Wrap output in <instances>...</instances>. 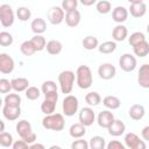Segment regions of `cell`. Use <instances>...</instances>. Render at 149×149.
Returning <instances> with one entry per match:
<instances>
[{
	"label": "cell",
	"mask_w": 149,
	"mask_h": 149,
	"mask_svg": "<svg viewBox=\"0 0 149 149\" xmlns=\"http://www.w3.org/2000/svg\"><path fill=\"white\" fill-rule=\"evenodd\" d=\"M80 20H81V15L78 9L66 12V14H65V23L68 27H71V28L77 27L80 23Z\"/></svg>",
	"instance_id": "18"
},
{
	"label": "cell",
	"mask_w": 149,
	"mask_h": 149,
	"mask_svg": "<svg viewBox=\"0 0 149 149\" xmlns=\"http://www.w3.org/2000/svg\"><path fill=\"white\" fill-rule=\"evenodd\" d=\"M29 148H31V149H36V148L44 149V146H43V144H40V143H31V144L29 146Z\"/></svg>",
	"instance_id": "50"
},
{
	"label": "cell",
	"mask_w": 149,
	"mask_h": 149,
	"mask_svg": "<svg viewBox=\"0 0 149 149\" xmlns=\"http://www.w3.org/2000/svg\"><path fill=\"white\" fill-rule=\"evenodd\" d=\"M95 9H97V12H98L99 14L105 15V14H108V13L112 10V5H111V2L107 1V0H100V1L97 2Z\"/></svg>",
	"instance_id": "36"
},
{
	"label": "cell",
	"mask_w": 149,
	"mask_h": 149,
	"mask_svg": "<svg viewBox=\"0 0 149 149\" xmlns=\"http://www.w3.org/2000/svg\"><path fill=\"white\" fill-rule=\"evenodd\" d=\"M98 50L100 54H105V55L112 54L116 50V43L115 41H105L101 44H99Z\"/></svg>",
	"instance_id": "30"
},
{
	"label": "cell",
	"mask_w": 149,
	"mask_h": 149,
	"mask_svg": "<svg viewBox=\"0 0 149 149\" xmlns=\"http://www.w3.org/2000/svg\"><path fill=\"white\" fill-rule=\"evenodd\" d=\"M2 115L5 119L9 120V121H14L17 120L19 116L21 115V107H14V106H8V105H3L2 107Z\"/></svg>",
	"instance_id": "16"
},
{
	"label": "cell",
	"mask_w": 149,
	"mask_h": 149,
	"mask_svg": "<svg viewBox=\"0 0 149 149\" xmlns=\"http://www.w3.org/2000/svg\"><path fill=\"white\" fill-rule=\"evenodd\" d=\"M130 15L133 17H142L147 12V5L144 2H137V3H130V7L128 9Z\"/></svg>",
	"instance_id": "22"
},
{
	"label": "cell",
	"mask_w": 149,
	"mask_h": 149,
	"mask_svg": "<svg viewBox=\"0 0 149 149\" xmlns=\"http://www.w3.org/2000/svg\"><path fill=\"white\" fill-rule=\"evenodd\" d=\"M71 148L72 149H88L90 143L86 142L85 140H76L71 143Z\"/></svg>",
	"instance_id": "45"
},
{
	"label": "cell",
	"mask_w": 149,
	"mask_h": 149,
	"mask_svg": "<svg viewBox=\"0 0 149 149\" xmlns=\"http://www.w3.org/2000/svg\"><path fill=\"white\" fill-rule=\"evenodd\" d=\"M14 66H15L14 59L9 55H7L5 52L0 54V72L1 73L7 74V73L13 72Z\"/></svg>",
	"instance_id": "12"
},
{
	"label": "cell",
	"mask_w": 149,
	"mask_h": 149,
	"mask_svg": "<svg viewBox=\"0 0 149 149\" xmlns=\"http://www.w3.org/2000/svg\"><path fill=\"white\" fill-rule=\"evenodd\" d=\"M13 143L14 141H13V136L10 133H6V132L0 133V146L1 147L8 148V147H12Z\"/></svg>",
	"instance_id": "39"
},
{
	"label": "cell",
	"mask_w": 149,
	"mask_h": 149,
	"mask_svg": "<svg viewBox=\"0 0 149 149\" xmlns=\"http://www.w3.org/2000/svg\"><path fill=\"white\" fill-rule=\"evenodd\" d=\"M125 144H122L120 141H118V140H113V141H111L109 143H107L106 144V148L107 149H125Z\"/></svg>",
	"instance_id": "46"
},
{
	"label": "cell",
	"mask_w": 149,
	"mask_h": 149,
	"mask_svg": "<svg viewBox=\"0 0 149 149\" xmlns=\"http://www.w3.org/2000/svg\"><path fill=\"white\" fill-rule=\"evenodd\" d=\"M16 133L19 136L24 140L29 146L36 141V134L33 132L31 125L27 120H20L16 123Z\"/></svg>",
	"instance_id": "3"
},
{
	"label": "cell",
	"mask_w": 149,
	"mask_h": 149,
	"mask_svg": "<svg viewBox=\"0 0 149 149\" xmlns=\"http://www.w3.org/2000/svg\"><path fill=\"white\" fill-rule=\"evenodd\" d=\"M128 114L130 116V119L135 120V121H139L141 120L144 114H146V109H144V106L143 105H140V104H134L133 106H130V108L128 109Z\"/></svg>",
	"instance_id": "21"
},
{
	"label": "cell",
	"mask_w": 149,
	"mask_h": 149,
	"mask_svg": "<svg viewBox=\"0 0 149 149\" xmlns=\"http://www.w3.org/2000/svg\"><path fill=\"white\" fill-rule=\"evenodd\" d=\"M69 134L73 139H80L86 134V126H84L80 122L73 123L69 129Z\"/></svg>",
	"instance_id": "26"
},
{
	"label": "cell",
	"mask_w": 149,
	"mask_h": 149,
	"mask_svg": "<svg viewBox=\"0 0 149 149\" xmlns=\"http://www.w3.org/2000/svg\"><path fill=\"white\" fill-rule=\"evenodd\" d=\"M78 107H79L78 98L72 94H66V97L63 100V105H62L63 114L65 116H72L78 112Z\"/></svg>",
	"instance_id": "5"
},
{
	"label": "cell",
	"mask_w": 149,
	"mask_h": 149,
	"mask_svg": "<svg viewBox=\"0 0 149 149\" xmlns=\"http://www.w3.org/2000/svg\"><path fill=\"white\" fill-rule=\"evenodd\" d=\"M1 132H5V123H3V121H1V129H0V133Z\"/></svg>",
	"instance_id": "52"
},
{
	"label": "cell",
	"mask_w": 149,
	"mask_h": 149,
	"mask_svg": "<svg viewBox=\"0 0 149 149\" xmlns=\"http://www.w3.org/2000/svg\"><path fill=\"white\" fill-rule=\"evenodd\" d=\"M129 3H137V2H143V0H127Z\"/></svg>",
	"instance_id": "51"
},
{
	"label": "cell",
	"mask_w": 149,
	"mask_h": 149,
	"mask_svg": "<svg viewBox=\"0 0 149 149\" xmlns=\"http://www.w3.org/2000/svg\"><path fill=\"white\" fill-rule=\"evenodd\" d=\"M79 1H80V3L84 5V6H92L93 3L97 2V0H79Z\"/></svg>",
	"instance_id": "49"
},
{
	"label": "cell",
	"mask_w": 149,
	"mask_h": 149,
	"mask_svg": "<svg viewBox=\"0 0 149 149\" xmlns=\"http://www.w3.org/2000/svg\"><path fill=\"white\" fill-rule=\"evenodd\" d=\"M128 36V29L126 26L119 23L118 26H115L113 28V31H112V37L115 42H122L126 40V37Z\"/></svg>",
	"instance_id": "20"
},
{
	"label": "cell",
	"mask_w": 149,
	"mask_h": 149,
	"mask_svg": "<svg viewBox=\"0 0 149 149\" xmlns=\"http://www.w3.org/2000/svg\"><path fill=\"white\" fill-rule=\"evenodd\" d=\"M147 31H148V34H149V24L147 26Z\"/></svg>",
	"instance_id": "53"
},
{
	"label": "cell",
	"mask_w": 149,
	"mask_h": 149,
	"mask_svg": "<svg viewBox=\"0 0 149 149\" xmlns=\"http://www.w3.org/2000/svg\"><path fill=\"white\" fill-rule=\"evenodd\" d=\"M13 149H24V148H28L29 147V144L24 141V140H17V141H15L14 143H13Z\"/></svg>",
	"instance_id": "47"
},
{
	"label": "cell",
	"mask_w": 149,
	"mask_h": 149,
	"mask_svg": "<svg viewBox=\"0 0 149 149\" xmlns=\"http://www.w3.org/2000/svg\"><path fill=\"white\" fill-rule=\"evenodd\" d=\"M45 49L50 55H58L63 50V44L58 40H50L49 42H47Z\"/></svg>",
	"instance_id": "27"
},
{
	"label": "cell",
	"mask_w": 149,
	"mask_h": 149,
	"mask_svg": "<svg viewBox=\"0 0 149 149\" xmlns=\"http://www.w3.org/2000/svg\"><path fill=\"white\" fill-rule=\"evenodd\" d=\"M57 100L58 99H56V98H44V100L41 104V111H42V113H44L45 115L47 114H52L55 112Z\"/></svg>",
	"instance_id": "23"
},
{
	"label": "cell",
	"mask_w": 149,
	"mask_h": 149,
	"mask_svg": "<svg viewBox=\"0 0 149 149\" xmlns=\"http://www.w3.org/2000/svg\"><path fill=\"white\" fill-rule=\"evenodd\" d=\"M143 41H146V37H144V34L141 31H135V33L130 34V36L128 37V42L132 47H134V45H136Z\"/></svg>",
	"instance_id": "41"
},
{
	"label": "cell",
	"mask_w": 149,
	"mask_h": 149,
	"mask_svg": "<svg viewBox=\"0 0 149 149\" xmlns=\"http://www.w3.org/2000/svg\"><path fill=\"white\" fill-rule=\"evenodd\" d=\"M10 90H13L12 83L6 78H1L0 79V92L2 94H7V93H9Z\"/></svg>",
	"instance_id": "44"
},
{
	"label": "cell",
	"mask_w": 149,
	"mask_h": 149,
	"mask_svg": "<svg viewBox=\"0 0 149 149\" xmlns=\"http://www.w3.org/2000/svg\"><path fill=\"white\" fill-rule=\"evenodd\" d=\"M141 135H142L143 140H146V141H148V142H149V126H146V127L142 129Z\"/></svg>",
	"instance_id": "48"
},
{
	"label": "cell",
	"mask_w": 149,
	"mask_h": 149,
	"mask_svg": "<svg viewBox=\"0 0 149 149\" xmlns=\"http://www.w3.org/2000/svg\"><path fill=\"white\" fill-rule=\"evenodd\" d=\"M79 122L83 123L84 126L88 127V126H92L94 120H95V114L93 112V109L91 107H83L79 112Z\"/></svg>",
	"instance_id": "10"
},
{
	"label": "cell",
	"mask_w": 149,
	"mask_h": 149,
	"mask_svg": "<svg viewBox=\"0 0 149 149\" xmlns=\"http://www.w3.org/2000/svg\"><path fill=\"white\" fill-rule=\"evenodd\" d=\"M14 42L13 35L8 31H1L0 33V45L1 47H9Z\"/></svg>",
	"instance_id": "42"
},
{
	"label": "cell",
	"mask_w": 149,
	"mask_h": 149,
	"mask_svg": "<svg viewBox=\"0 0 149 149\" xmlns=\"http://www.w3.org/2000/svg\"><path fill=\"white\" fill-rule=\"evenodd\" d=\"M20 51H21L24 56H33V55L36 52V49H35V47L33 45L31 41L29 40V41H24V42L21 43V45H20Z\"/></svg>",
	"instance_id": "37"
},
{
	"label": "cell",
	"mask_w": 149,
	"mask_h": 149,
	"mask_svg": "<svg viewBox=\"0 0 149 149\" xmlns=\"http://www.w3.org/2000/svg\"><path fill=\"white\" fill-rule=\"evenodd\" d=\"M30 28L31 30L36 34V35H42L45 30H47V22L42 17H36L31 21L30 23Z\"/></svg>",
	"instance_id": "24"
},
{
	"label": "cell",
	"mask_w": 149,
	"mask_h": 149,
	"mask_svg": "<svg viewBox=\"0 0 149 149\" xmlns=\"http://www.w3.org/2000/svg\"><path fill=\"white\" fill-rule=\"evenodd\" d=\"M48 20L51 24H61L65 20V10L59 6H54L48 10Z\"/></svg>",
	"instance_id": "7"
},
{
	"label": "cell",
	"mask_w": 149,
	"mask_h": 149,
	"mask_svg": "<svg viewBox=\"0 0 149 149\" xmlns=\"http://www.w3.org/2000/svg\"><path fill=\"white\" fill-rule=\"evenodd\" d=\"M102 104H104V106H105L106 108L113 111V109H118V108L120 107L121 101H120V99H119L118 97H115V95H106V97L102 99Z\"/></svg>",
	"instance_id": "28"
},
{
	"label": "cell",
	"mask_w": 149,
	"mask_h": 149,
	"mask_svg": "<svg viewBox=\"0 0 149 149\" xmlns=\"http://www.w3.org/2000/svg\"><path fill=\"white\" fill-rule=\"evenodd\" d=\"M42 93L44 94V98H56L58 99V93H57V85L52 80H45L42 84L41 87Z\"/></svg>",
	"instance_id": "13"
},
{
	"label": "cell",
	"mask_w": 149,
	"mask_h": 149,
	"mask_svg": "<svg viewBox=\"0 0 149 149\" xmlns=\"http://www.w3.org/2000/svg\"><path fill=\"white\" fill-rule=\"evenodd\" d=\"M81 44H83L84 49H86V50H93V49H95V48L99 47V41H98L97 37L88 35V36H86V37L83 38Z\"/></svg>",
	"instance_id": "32"
},
{
	"label": "cell",
	"mask_w": 149,
	"mask_h": 149,
	"mask_svg": "<svg viewBox=\"0 0 149 149\" xmlns=\"http://www.w3.org/2000/svg\"><path fill=\"white\" fill-rule=\"evenodd\" d=\"M74 77H76L74 72L70 70H64L58 74V83H59L62 93L64 94L71 93L73 88V84H74Z\"/></svg>",
	"instance_id": "4"
},
{
	"label": "cell",
	"mask_w": 149,
	"mask_h": 149,
	"mask_svg": "<svg viewBox=\"0 0 149 149\" xmlns=\"http://www.w3.org/2000/svg\"><path fill=\"white\" fill-rule=\"evenodd\" d=\"M14 20H15V14H14L12 7L7 3H2L0 6V22H1V26L5 27V28L10 27L14 23Z\"/></svg>",
	"instance_id": "6"
},
{
	"label": "cell",
	"mask_w": 149,
	"mask_h": 149,
	"mask_svg": "<svg viewBox=\"0 0 149 149\" xmlns=\"http://www.w3.org/2000/svg\"><path fill=\"white\" fill-rule=\"evenodd\" d=\"M76 80H77V85L79 88L81 90L90 88L93 83L91 69L87 65H79L76 71Z\"/></svg>",
	"instance_id": "2"
},
{
	"label": "cell",
	"mask_w": 149,
	"mask_h": 149,
	"mask_svg": "<svg viewBox=\"0 0 149 149\" xmlns=\"http://www.w3.org/2000/svg\"><path fill=\"white\" fill-rule=\"evenodd\" d=\"M128 14L129 12L127 8H125L123 6H118L112 10V19L116 23H122L128 19Z\"/></svg>",
	"instance_id": "19"
},
{
	"label": "cell",
	"mask_w": 149,
	"mask_h": 149,
	"mask_svg": "<svg viewBox=\"0 0 149 149\" xmlns=\"http://www.w3.org/2000/svg\"><path fill=\"white\" fill-rule=\"evenodd\" d=\"M98 74L104 80H109L116 74V69L111 63H104L98 68Z\"/></svg>",
	"instance_id": "11"
},
{
	"label": "cell",
	"mask_w": 149,
	"mask_h": 149,
	"mask_svg": "<svg viewBox=\"0 0 149 149\" xmlns=\"http://www.w3.org/2000/svg\"><path fill=\"white\" fill-rule=\"evenodd\" d=\"M30 41H31L33 45L35 47L36 51H42V50L45 49V47H47L45 37L42 36V35H36V34H35V36H33V37L30 38Z\"/></svg>",
	"instance_id": "33"
},
{
	"label": "cell",
	"mask_w": 149,
	"mask_h": 149,
	"mask_svg": "<svg viewBox=\"0 0 149 149\" xmlns=\"http://www.w3.org/2000/svg\"><path fill=\"white\" fill-rule=\"evenodd\" d=\"M42 126H43V128L49 129V130L61 132L64 129L65 120H64L63 114H61V113L47 114L42 120Z\"/></svg>",
	"instance_id": "1"
},
{
	"label": "cell",
	"mask_w": 149,
	"mask_h": 149,
	"mask_svg": "<svg viewBox=\"0 0 149 149\" xmlns=\"http://www.w3.org/2000/svg\"><path fill=\"white\" fill-rule=\"evenodd\" d=\"M41 90L36 86H29L26 91H24V94H26V98L29 99V100H36L40 98L41 95Z\"/></svg>",
	"instance_id": "38"
},
{
	"label": "cell",
	"mask_w": 149,
	"mask_h": 149,
	"mask_svg": "<svg viewBox=\"0 0 149 149\" xmlns=\"http://www.w3.org/2000/svg\"><path fill=\"white\" fill-rule=\"evenodd\" d=\"M113 121H114V114H113L111 111H108V109L101 111V112L98 114L97 122H98V125H99L101 128H108Z\"/></svg>",
	"instance_id": "15"
},
{
	"label": "cell",
	"mask_w": 149,
	"mask_h": 149,
	"mask_svg": "<svg viewBox=\"0 0 149 149\" xmlns=\"http://www.w3.org/2000/svg\"><path fill=\"white\" fill-rule=\"evenodd\" d=\"M119 65H120L121 70H123L125 72H132L135 70L137 62H136L135 56H133L130 54H123L119 58Z\"/></svg>",
	"instance_id": "8"
},
{
	"label": "cell",
	"mask_w": 149,
	"mask_h": 149,
	"mask_svg": "<svg viewBox=\"0 0 149 149\" xmlns=\"http://www.w3.org/2000/svg\"><path fill=\"white\" fill-rule=\"evenodd\" d=\"M85 101L87 102L88 106H98L101 102V97L98 92H88L85 95Z\"/></svg>",
	"instance_id": "35"
},
{
	"label": "cell",
	"mask_w": 149,
	"mask_h": 149,
	"mask_svg": "<svg viewBox=\"0 0 149 149\" xmlns=\"http://www.w3.org/2000/svg\"><path fill=\"white\" fill-rule=\"evenodd\" d=\"M133 51L137 57H146L149 54V43L147 41L140 42L139 44L133 47Z\"/></svg>",
	"instance_id": "29"
},
{
	"label": "cell",
	"mask_w": 149,
	"mask_h": 149,
	"mask_svg": "<svg viewBox=\"0 0 149 149\" xmlns=\"http://www.w3.org/2000/svg\"><path fill=\"white\" fill-rule=\"evenodd\" d=\"M125 144L129 149H146V143L143 140H140V137L135 133H127L125 136Z\"/></svg>",
	"instance_id": "9"
},
{
	"label": "cell",
	"mask_w": 149,
	"mask_h": 149,
	"mask_svg": "<svg viewBox=\"0 0 149 149\" xmlns=\"http://www.w3.org/2000/svg\"><path fill=\"white\" fill-rule=\"evenodd\" d=\"M3 105L19 107L21 105V97L17 93H7L3 99Z\"/></svg>",
	"instance_id": "31"
},
{
	"label": "cell",
	"mask_w": 149,
	"mask_h": 149,
	"mask_svg": "<svg viewBox=\"0 0 149 149\" xmlns=\"http://www.w3.org/2000/svg\"><path fill=\"white\" fill-rule=\"evenodd\" d=\"M10 83H12V87L15 92H23L29 87V80L24 77L14 78L10 80Z\"/></svg>",
	"instance_id": "25"
},
{
	"label": "cell",
	"mask_w": 149,
	"mask_h": 149,
	"mask_svg": "<svg viewBox=\"0 0 149 149\" xmlns=\"http://www.w3.org/2000/svg\"><path fill=\"white\" fill-rule=\"evenodd\" d=\"M90 148L91 149H105L106 148V141L102 136H93L90 140Z\"/></svg>",
	"instance_id": "34"
},
{
	"label": "cell",
	"mask_w": 149,
	"mask_h": 149,
	"mask_svg": "<svg viewBox=\"0 0 149 149\" xmlns=\"http://www.w3.org/2000/svg\"><path fill=\"white\" fill-rule=\"evenodd\" d=\"M108 129V134L111 136H114V137H118V136H121L125 130H126V125L121 121V120H118V119H114V121L111 123V126L107 128Z\"/></svg>",
	"instance_id": "17"
},
{
	"label": "cell",
	"mask_w": 149,
	"mask_h": 149,
	"mask_svg": "<svg viewBox=\"0 0 149 149\" xmlns=\"http://www.w3.org/2000/svg\"><path fill=\"white\" fill-rule=\"evenodd\" d=\"M16 16H17V19L20 20V21H28L29 19H30V16H31V12H30V9L28 8V7H19L17 9H16Z\"/></svg>",
	"instance_id": "40"
},
{
	"label": "cell",
	"mask_w": 149,
	"mask_h": 149,
	"mask_svg": "<svg viewBox=\"0 0 149 149\" xmlns=\"http://www.w3.org/2000/svg\"><path fill=\"white\" fill-rule=\"evenodd\" d=\"M137 83L143 88H149V64H142L137 72Z\"/></svg>",
	"instance_id": "14"
},
{
	"label": "cell",
	"mask_w": 149,
	"mask_h": 149,
	"mask_svg": "<svg viewBox=\"0 0 149 149\" xmlns=\"http://www.w3.org/2000/svg\"><path fill=\"white\" fill-rule=\"evenodd\" d=\"M77 6H78V0H62V5H61V7L65 12H71L73 9H77Z\"/></svg>",
	"instance_id": "43"
}]
</instances>
